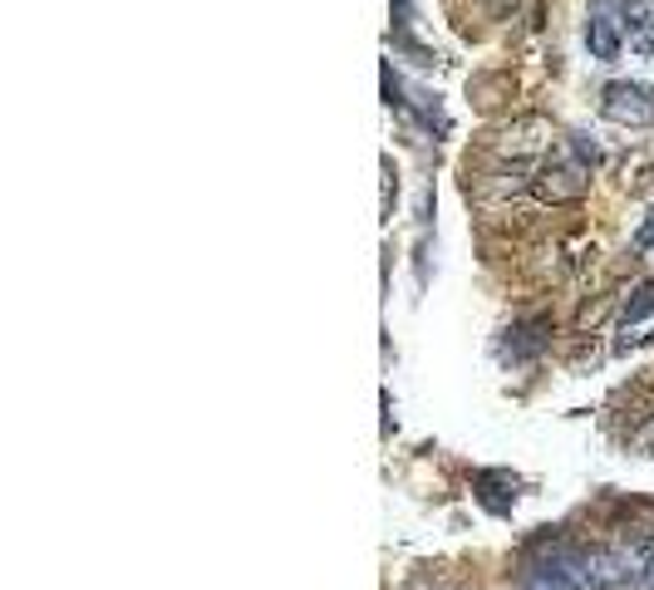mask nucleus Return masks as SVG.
<instances>
[{
  "label": "nucleus",
  "mask_w": 654,
  "mask_h": 590,
  "mask_svg": "<svg viewBox=\"0 0 654 590\" xmlns=\"http://www.w3.org/2000/svg\"><path fill=\"white\" fill-rule=\"evenodd\" d=\"M600 113H606L610 123H625V129H645L654 123V89L640 79H615L606 84V94H600Z\"/></svg>",
  "instance_id": "nucleus-1"
},
{
  "label": "nucleus",
  "mask_w": 654,
  "mask_h": 590,
  "mask_svg": "<svg viewBox=\"0 0 654 590\" xmlns=\"http://www.w3.org/2000/svg\"><path fill=\"white\" fill-rule=\"evenodd\" d=\"M581 586L586 590H640L620 546H596V551L581 556Z\"/></svg>",
  "instance_id": "nucleus-2"
},
{
  "label": "nucleus",
  "mask_w": 654,
  "mask_h": 590,
  "mask_svg": "<svg viewBox=\"0 0 654 590\" xmlns=\"http://www.w3.org/2000/svg\"><path fill=\"white\" fill-rule=\"evenodd\" d=\"M590 187V167L586 163H566V157H546L542 173H536V193L546 203H581Z\"/></svg>",
  "instance_id": "nucleus-3"
},
{
  "label": "nucleus",
  "mask_w": 654,
  "mask_h": 590,
  "mask_svg": "<svg viewBox=\"0 0 654 590\" xmlns=\"http://www.w3.org/2000/svg\"><path fill=\"white\" fill-rule=\"evenodd\" d=\"M586 45L596 59H620V45H625V15H610V10H590L586 20Z\"/></svg>",
  "instance_id": "nucleus-4"
},
{
  "label": "nucleus",
  "mask_w": 654,
  "mask_h": 590,
  "mask_svg": "<svg viewBox=\"0 0 654 590\" xmlns=\"http://www.w3.org/2000/svg\"><path fill=\"white\" fill-rule=\"evenodd\" d=\"M625 35L635 55H654V0H630L625 6Z\"/></svg>",
  "instance_id": "nucleus-5"
},
{
  "label": "nucleus",
  "mask_w": 654,
  "mask_h": 590,
  "mask_svg": "<svg viewBox=\"0 0 654 590\" xmlns=\"http://www.w3.org/2000/svg\"><path fill=\"white\" fill-rule=\"evenodd\" d=\"M645 315H654V281H640V286L630 291V301H625V310H620V320L635 325V320H645Z\"/></svg>",
  "instance_id": "nucleus-6"
},
{
  "label": "nucleus",
  "mask_w": 654,
  "mask_h": 590,
  "mask_svg": "<svg viewBox=\"0 0 654 590\" xmlns=\"http://www.w3.org/2000/svg\"><path fill=\"white\" fill-rule=\"evenodd\" d=\"M571 153H576V163H586L590 173L600 167V143L596 139H586V133H571Z\"/></svg>",
  "instance_id": "nucleus-7"
},
{
  "label": "nucleus",
  "mask_w": 654,
  "mask_h": 590,
  "mask_svg": "<svg viewBox=\"0 0 654 590\" xmlns=\"http://www.w3.org/2000/svg\"><path fill=\"white\" fill-rule=\"evenodd\" d=\"M414 25V0H394V30Z\"/></svg>",
  "instance_id": "nucleus-8"
},
{
  "label": "nucleus",
  "mask_w": 654,
  "mask_h": 590,
  "mask_svg": "<svg viewBox=\"0 0 654 590\" xmlns=\"http://www.w3.org/2000/svg\"><path fill=\"white\" fill-rule=\"evenodd\" d=\"M640 247H645V251H654V212H650V221H645V227H640Z\"/></svg>",
  "instance_id": "nucleus-9"
},
{
  "label": "nucleus",
  "mask_w": 654,
  "mask_h": 590,
  "mask_svg": "<svg viewBox=\"0 0 654 590\" xmlns=\"http://www.w3.org/2000/svg\"><path fill=\"white\" fill-rule=\"evenodd\" d=\"M640 590H654V561H650V571H645V581H640Z\"/></svg>",
  "instance_id": "nucleus-10"
}]
</instances>
